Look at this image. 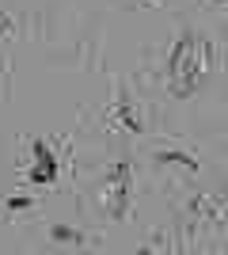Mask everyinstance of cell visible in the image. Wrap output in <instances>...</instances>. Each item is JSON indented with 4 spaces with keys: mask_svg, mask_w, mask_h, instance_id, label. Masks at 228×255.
Returning a JSON list of instances; mask_svg holds the SVG:
<instances>
[{
    "mask_svg": "<svg viewBox=\"0 0 228 255\" xmlns=\"http://www.w3.org/2000/svg\"><path fill=\"white\" fill-rule=\"evenodd\" d=\"M110 126L126 129V133H141V129H145L141 111L133 107V99H126V92H118V96H114V103H110Z\"/></svg>",
    "mask_w": 228,
    "mask_h": 255,
    "instance_id": "4",
    "label": "cell"
},
{
    "mask_svg": "<svg viewBox=\"0 0 228 255\" xmlns=\"http://www.w3.org/2000/svg\"><path fill=\"white\" fill-rule=\"evenodd\" d=\"M156 164H160V168H175V171H183V175H194V171H198L194 152H179V149L156 152Z\"/></svg>",
    "mask_w": 228,
    "mask_h": 255,
    "instance_id": "5",
    "label": "cell"
},
{
    "mask_svg": "<svg viewBox=\"0 0 228 255\" xmlns=\"http://www.w3.org/2000/svg\"><path fill=\"white\" fill-rule=\"evenodd\" d=\"M145 4H163V0H145Z\"/></svg>",
    "mask_w": 228,
    "mask_h": 255,
    "instance_id": "9",
    "label": "cell"
},
{
    "mask_svg": "<svg viewBox=\"0 0 228 255\" xmlns=\"http://www.w3.org/2000/svg\"><path fill=\"white\" fill-rule=\"evenodd\" d=\"M213 73H217V46L198 31L179 34L167 53V92L175 99H190Z\"/></svg>",
    "mask_w": 228,
    "mask_h": 255,
    "instance_id": "1",
    "label": "cell"
},
{
    "mask_svg": "<svg viewBox=\"0 0 228 255\" xmlns=\"http://www.w3.org/2000/svg\"><path fill=\"white\" fill-rule=\"evenodd\" d=\"M8 210H11V213H19V210H31V198L15 194V198H8Z\"/></svg>",
    "mask_w": 228,
    "mask_h": 255,
    "instance_id": "8",
    "label": "cell"
},
{
    "mask_svg": "<svg viewBox=\"0 0 228 255\" xmlns=\"http://www.w3.org/2000/svg\"><path fill=\"white\" fill-rule=\"evenodd\" d=\"M217 4H228V0H217Z\"/></svg>",
    "mask_w": 228,
    "mask_h": 255,
    "instance_id": "10",
    "label": "cell"
},
{
    "mask_svg": "<svg viewBox=\"0 0 228 255\" xmlns=\"http://www.w3.org/2000/svg\"><path fill=\"white\" fill-rule=\"evenodd\" d=\"M31 171H27V179L31 183H54L57 179V156H54V149H50V145H46V141H34L31 145Z\"/></svg>",
    "mask_w": 228,
    "mask_h": 255,
    "instance_id": "3",
    "label": "cell"
},
{
    "mask_svg": "<svg viewBox=\"0 0 228 255\" xmlns=\"http://www.w3.org/2000/svg\"><path fill=\"white\" fill-rule=\"evenodd\" d=\"M95 202L110 221H126L130 217V206H133V168L130 164H114L103 175V183L95 191Z\"/></svg>",
    "mask_w": 228,
    "mask_h": 255,
    "instance_id": "2",
    "label": "cell"
},
{
    "mask_svg": "<svg viewBox=\"0 0 228 255\" xmlns=\"http://www.w3.org/2000/svg\"><path fill=\"white\" fill-rule=\"evenodd\" d=\"M11 34H15V23L8 11H0V38H11Z\"/></svg>",
    "mask_w": 228,
    "mask_h": 255,
    "instance_id": "7",
    "label": "cell"
},
{
    "mask_svg": "<svg viewBox=\"0 0 228 255\" xmlns=\"http://www.w3.org/2000/svg\"><path fill=\"white\" fill-rule=\"evenodd\" d=\"M50 236H54L57 244H84V233H80V229H65V225H54Z\"/></svg>",
    "mask_w": 228,
    "mask_h": 255,
    "instance_id": "6",
    "label": "cell"
}]
</instances>
